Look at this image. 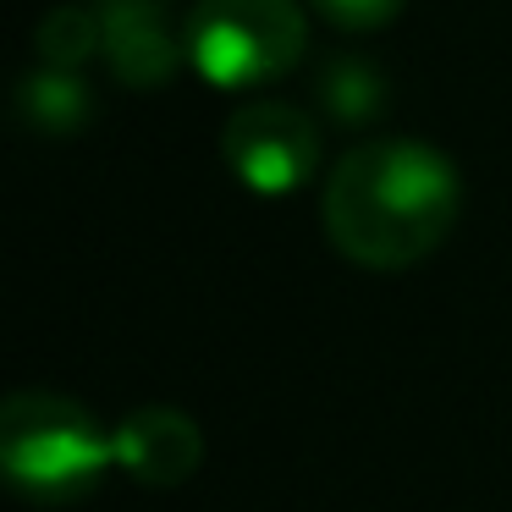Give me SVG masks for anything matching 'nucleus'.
Wrapping results in <instances>:
<instances>
[{
  "mask_svg": "<svg viewBox=\"0 0 512 512\" xmlns=\"http://www.w3.org/2000/svg\"><path fill=\"white\" fill-rule=\"evenodd\" d=\"M182 50L210 89L254 94L309 56L298 0H199L182 23Z\"/></svg>",
  "mask_w": 512,
  "mask_h": 512,
  "instance_id": "nucleus-3",
  "label": "nucleus"
},
{
  "mask_svg": "<svg viewBox=\"0 0 512 512\" xmlns=\"http://www.w3.org/2000/svg\"><path fill=\"white\" fill-rule=\"evenodd\" d=\"M111 441H116V468H122L127 479H138V485H149V490L188 485L204 463V430L193 424V413L160 408V402L127 413L111 430Z\"/></svg>",
  "mask_w": 512,
  "mask_h": 512,
  "instance_id": "nucleus-5",
  "label": "nucleus"
},
{
  "mask_svg": "<svg viewBox=\"0 0 512 512\" xmlns=\"http://www.w3.org/2000/svg\"><path fill=\"white\" fill-rule=\"evenodd\" d=\"M309 6L342 34H375V28L397 23L408 0H309Z\"/></svg>",
  "mask_w": 512,
  "mask_h": 512,
  "instance_id": "nucleus-9",
  "label": "nucleus"
},
{
  "mask_svg": "<svg viewBox=\"0 0 512 512\" xmlns=\"http://www.w3.org/2000/svg\"><path fill=\"white\" fill-rule=\"evenodd\" d=\"M17 105H23V116L34 127H45V133H72V127L89 116V100H83L78 78L61 67H45L39 78L23 83V94H17Z\"/></svg>",
  "mask_w": 512,
  "mask_h": 512,
  "instance_id": "nucleus-7",
  "label": "nucleus"
},
{
  "mask_svg": "<svg viewBox=\"0 0 512 512\" xmlns=\"http://www.w3.org/2000/svg\"><path fill=\"white\" fill-rule=\"evenodd\" d=\"M0 468L39 507H78L116 468V441L61 391H12L0 408Z\"/></svg>",
  "mask_w": 512,
  "mask_h": 512,
  "instance_id": "nucleus-2",
  "label": "nucleus"
},
{
  "mask_svg": "<svg viewBox=\"0 0 512 512\" xmlns=\"http://www.w3.org/2000/svg\"><path fill=\"white\" fill-rule=\"evenodd\" d=\"M105 50L116 61V78L138 83V89L166 83L177 67V45L166 39L155 6H144V0H116L105 12Z\"/></svg>",
  "mask_w": 512,
  "mask_h": 512,
  "instance_id": "nucleus-6",
  "label": "nucleus"
},
{
  "mask_svg": "<svg viewBox=\"0 0 512 512\" xmlns=\"http://www.w3.org/2000/svg\"><path fill=\"white\" fill-rule=\"evenodd\" d=\"M463 177L419 138H369L336 160L320 193L325 237L364 270H408L452 237Z\"/></svg>",
  "mask_w": 512,
  "mask_h": 512,
  "instance_id": "nucleus-1",
  "label": "nucleus"
},
{
  "mask_svg": "<svg viewBox=\"0 0 512 512\" xmlns=\"http://www.w3.org/2000/svg\"><path fill=\"white\" fill-rule=\"evenodd\" d=\"M105 23L89 12V6H56V12L39 23V56H45V67H83V61L94 56V45H100Z\"/></svg>",
  "mask_w": 512,
  "mask_h": 512,
  "instance_id": "nucleus-8",
  "label": "nucleus"
},
{
  "mask_svg": "<svg viewBox=\"0 0 512 512\" xmlns=\"http://www.w3.org/2000/svg\"><path fill=\"white\" fill-rule=\"evenodd\" d=\"M221 160L248 193L287 199L320 166V127L303 105L287 100H248L221 127Z\"/></svg>",
  "mask_w": 512,
  "mask_h": 512,
  "instance_id": "nucleus-4",
  "label": "nucleus"
}]
</instances>
